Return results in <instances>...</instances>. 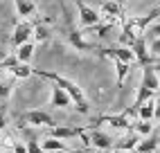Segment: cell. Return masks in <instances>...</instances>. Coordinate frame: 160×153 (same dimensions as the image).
<instances>
[{
	"mask_svg": "<svg viewBox=\"0 0 160 153\" xmlns=\"http://www.w3.org/2000/svg\"><path fill=\"white\" fill-rule=\"evenodd\" d=\"M34 74H36V76H43V79H48V81H52V83H57V86H61V88L72 97L74 108H77L81 115H88V111H90L88 99H86L83 90H81L74 81H70L68 76H61V74H57V72H50V70H34Z\"/></svg>",
	"mask_w": 160,
	"mask_h": 153,
	"instance_id": "obj_1",
	"label": "cell"
},
{
	"mask_svg": "<svg viewBox=\"0 0 160 153\" xmlns=\"http://www.w3.org/2000/svg\"><path fill=\"white\" fill-rule=\"evenodd\" d=\"M18 122H20V126H34V128H54V126H59L45 111H27V113L20 115Z\"/></svg>",
	"mask_w": 160,
	"mask_h": 153,
	"instance_id": "obj_2",
	"label": "cell"
},
{
	"mask_svg": "<svg viewBox=\"0 0 160 153\" xmlns=\"http://www.w3.org/2000/svg\"><path fill=\"white\" fill-rule=\"evenodd\" d=\"M34 29L36 25L32 23V20H20V23H16L14 27V34H12V47H20V45H25V43L32 41V34H34Z\"/></svg>",
	"mask_w": 160,
	"mask_h": 153,
	"instance_id": "obj_3",
	"label": "cell"
},
{
	"mask_svg": "<svg viewBox=\"0 0 160 153\" xmlns=\"http://www.w3.org/2000/svg\"><path fill=\"white\" fill-rule=\"evenodd\" d=\"M99 14L104 18H108L111 25H115L117 20H126L124 18V0H108V2H104Z\"/></svg>",
	"mask_w": 160,
	"mask_h": 153,
	"instance_id": "obj_4",
	"label": "cell"
},
{
	"mask_svg": "<svg viewBox=\"0 0 160 153\" xmlns=\"http://www.w3.org/2000/svg\"><path fill=\"white\" fill-rule=\"evenodd\" d=\"M77 12H79V23H81V27H97V25H99L102 14L95 12L92 7H88L83 0H81V2H77Z\"/></svg>",
	"mask_w": 160,
	"mask_h": 153,
	"instance_id": "obj_5",
	"label": "cell"
},
{
	"mask_svg": "<svg viewBox=\"0 0 160 153\" xmlns=\"http://www.w3.org/2000/svg\"><path fill=\"white\" fill-rule=\"evenodd\" d=\"M50 106H54V108H70L74 106L72 104V97L61 88V86L57 83H52V95H50Z\"/></svg>",
	"mask_w": 160,
	"mask_h": 153,
	"instance_id": "obj_6",
	"label": "cell"
},
{
	"mask_svg": "<svg viewBox=\"0 0 160 153\" xmlns=\"http://www.w3.org/2000/svg\"><path fill=\"white\" fill-rule=\"evenodd\" d=\"M131 50H133V54H135V61L142 65V68H147V65H151V52H149V47H147V41H144V36H140L133 45H131Z\"/></svg>",
	"mask_w": 160,
	"mask_h": 153,
	"instance_id": "obj_7",
	"label": "cell"
},
{
	"mask_svg": "<svg viewBox=\"0 0 160 153\" xmlns=\"http://www.w3.org/2000/svg\"><path fill=\"white\" fill-rule=\"evenodd\" d=\"M88 135H90V146H95V151H108L113 149V140L104 133V131H97V128H92L88 131Z\"/></svg>",
	"mask_w": 160,
	"mask_h": 153,
	"instance_id": "obj_8",
	"label": "cell"
},
{
	"mask_svg": "<svg viewBox=\"0 0 160 153\" xmlns=\"http://www.w3.org/2000/svg\"><path fill=\"white\" fill-rule=\"evenodd\" d=\"M99 122H106L108 126H113L117 131H131L133 128V122H131V117H126V113H122V115H102Z\"/></svg>",
	"mask_w": 160,
	"mask_h": 153,
	"instance_id": "obj_9",
	"label": "cell"
},
{
	"mask_svg": "<svg viewBox=\"0 0 160 153\" xmlns=\"http://www.w3.org/2000/svg\"><path fill=\"white\" fill-rule=\"evenodd\" d=\"M140 86H144V88H149V90H153L156 95L160 92V76H158V72H156L153 65L142 68V81H140Z\"/></svg>",
	"mask_w": 160,
	"mask_h": 153,
	"instance_id": "obj_10",
	"label": "cell"
},
{
	"mask_svg": "<svg viewBox=\"0 0 160 153\" xmlns=\"http://www.w3.org/2000/svg\"><path fill=\"white\" fill-rule=\"evenodd\" d=\"M102 54H104L106 59H108V57H115V59H120V61H124V63H133V61H135V54H133L131 47H106V50H102Z\"/></svg>",
	"mask_w": 160,
	"mask_h": 153,
	"instance_id": "obj_11",
	"label": "cell"
},
{
	"mask_svg": "<svg viewBox=\"0 0 160 153\" xmlns=\"http://www.w3.org/2000/svg\"><path fill=\"white\" fill-rule=\"evenodd\" d=\"M14 5H16V12L23 20L36 18V2L34 0H14Z\"/></svg>",
	"mask_w": 160,
	"mask_h": 153,
	"instance_id": "obj_12",
	"label": "cell"
},
{
	"mask_svg": "<svg viewBox=\"0 0 160 153\" xmlns=\"http://www.w3.org/2000/svg\"><path fill=\"white\" fill-rule=\"evenodd\" d=\"M68 41H70V45L77 50V52H88V50H92V45L83 38L81 32L74 29V27H70V32H68Z\"/></svg>",
	"mask_w": 160,
	"mask_h": 153,
	"instance_id": "obj_13",
	"label": "cell"
},
{
	"mask_svg": "<svg viewBox=\"0 0 160 153\" xmlns=\"http://www.w3.org/2000/svg\"><path fill=\"white\" fill-rule=\"evenodd\" d=\"M86 128H72V126H54L50 128V137L57 140H70V137H81V133Z\"/></svg>",
	"mask_w": 160,
	"mask_h": 153,
	"instance_id": "obj_14",
	"label": "cell"
},
{
	"mask_svg": "<svg viewBox=\"0 0 160 153\" xmlns=\"http://www.w3.org/2000/svg\"><path fill=\"white\" fill-rule=\"evenodd\" d=\"M111 61H113V65H115V76H117V86H122L124 83V79L129 76V70H131V63H124V61H120V59H115V57H108Z\"/></svg>",
	"mask_w": 160,
	"mask_h": 153,
	"instance_id": "obj_15",
	"label": "cell"
},
{
	"mask_svg": "<svg viewBox=\"0 0 160 153\" xmlns=\"http://www.w3.org/2000/svg\"><path fill=\"white\" fill-rule=\"evenodd\" d=\"M138 119H142V122H153L156 119V101L153 99L138 106Z\"/></svg>",
	"mask_w": 160,
	"mask_h": 153,
	"instance_id": "obj_16",
	"label": "cell"
},
{
	"mask_svg": "<svg viewBox=\"0 0 160 153\" xmlns=\"http://www.w3.org/2000/svg\"><path fill=\"white\" fill-rule=\"evenodd\" d=\"M14 54H16L18 63H29V61H32V57H34V41H29V43H25V45L16 47V50H14Z\"/></svg>",
	"mask_w": 160,
	"mask_h": 153,
	"instance_id": "obj_17",
	"label": "cell"
},
{
	"mask_svg": "<svg viewBox=\"0 0 160 153\" xmlns=\"http://www.w3.org/2000/svg\"><path fill=\"white\" fill-rule=\"evenodd\" d=\"M41 149L45 153H57V151H66V142L63 140H57V137H45L41 142Z\"/></svg>",
	"mask_w": 160,
	"mask_h": 153,
	"instance_id": "obj_18",
	"label": "cell"
},
{
	"mask_svg": "<svg viewBox=\"0 0 160 153\" xmlns=\"http://www.w3.org/2000/svg\"><path fill=\"white\" fill-rule=\"evenodd\" d=\"M156 149H160V140H156L153 135L151 137H142L140 142H138V153H153Z\"/></svg>",
	"mask_w": 160,
	"mask_h": 153,
	"instance_id": "obj_19",
	"label": "cell"
},
{
	"mask_svg": "<svg viewBox=\"0 0 160 153\" xmlns=\"http://www.w3.org/2000/svg\"><path fill=\"white\" fill-rule=\"evenodd\" d=\"M9 74L16 76V79H29L32 74H34V68H29V63H16L12 70H9Z\"/></svg>",
	"mask_w": 160,
	"mask_h": 153,
	"instance_id": "obj_20",
	"label": "cell"
},
{
	"mask_svg": "<svg viewBox=\"0 0 160 153\" xmlns=\"http://www.w3.org/2000/svg\"><path fill=\"white\" fill-rule=\"evenodd\" d=\"M153 97H156L153 90H149V88H144V86H140V88H138V95H135V101H133V108L142 106V104H147V101H151Z\"/></svg>",
	"mask_w": 160,
	"mask_h": 153,
	"instance_id": "obj_21",
	"label": "cell"
},
{
	"mask_svg": "<svg viewBox=\"0 0 160 153\" xmlns=\"http://www.w3.org/2000/svg\"><path fill=\"white\" fill-rule=\"evenodd\" d=\"M133 131L138 137H151L153 133V124L151 122H142V119H138V122L133 124Z\"/></svg>",
	"mask_w": 160,
	"mask_h": 153,
	"instance_id": "obj_22",
	"label": "cell"
},
{
	"mask_svg": "<svg viewBox=\"0 0 160 153\" xmlns=\"http://www.w3.org/2000/svg\"><path fill=\"white\" fill-rule=\"evenodd\" d=\"M138 142H140V137L138 135H131V137H126V140H120L115 144V151H133V149H138Z\"/></svg>",
	"mask_w": 160,
	"mask_h": 153,
	"instance_id": "obj_23",
	"label": "cell"
},
{
	"mask_svg": "<svg viewBox=\"0 0 160 153\" xmlns=\"http://www.w3.org/2000/svg\"><path fill=\"white\" fill-rule=\"evenodd\" d=\"M9 97H12V83L0 81V106H5V104H7Z\"/></svg>",
	"mask_w": 160,
	"mask_h": 153,
	"instance_id": "obj_24",
	"label": "cell"
},
{
	"mask_svg": "<svg viewBox=\"0 0 160 153\" xmlns=\"http://www.w3.org/2000/svg\"><path fill=\"white\" fill-rule=\"evenodd\" d=\"M18 63V59H16V54H9V57H5L2 61H0V72H9V70H12L14 68V65Z\"/></svg>",
	"mask_w": 160,
	"mask_h": 153,
	"instance_id": "obj_25",
	"label": "cell"
},
{
	"mask_svg": "<svg viewBox=\"0 0 160 153\" xmlns=\"http://www.w3.org/2000/svg\"><path fill=\"white\" fill-rule=\"evenodd\" d=\"M27 153H43V149H41V142L34 140V137H29V140H27Z\"/></svg>",
	"mask_w": 160,
	"mask_h": 153,
	"instance_id": "obj_26",
	"label": "cell"
},
{
	"mask_svg": "<svg viewBox=\"0 0 160 153\" xmlns=\"http://www.w3.org/2000/svg\"><path fill=\"white\" fill-rule=\"evenodd\" d=\"M151 57H160V36H156L153 41H151Z\"/></svg>",
	"mask_w": 160,
	"mask_h": 153,
	"instance_id": "obj_27",
	"label": "cell"
},
{
	"mask_svg": "<svg viewBox=\"0 0 160 153\" xmlns=\"http://www.w3.org/2000/svg\"><path fill=\"white\" fill-rule=\"evenodd\" d=\"M34 36H36V41H45V38H48V32H45L43 27H36V29H34Z\"/></svg>",
	"mask_w": 160,
	"mask_h": 153,
	"instance_id": "obj_28",
	"label": "cell"
},
{
	"mask_svg": "<svg viewBox=\"0 0 160 153\" xmlns=\"http://www.w3.org/2000/svg\"><path fill=\"white\" fill-rule=\"evenodd\" d=\"M12 151H14V153H27V144H23V142H16Z\"/></svg>",
	"mask_w": 160,
	"mask_h": 153,
	"instance_id": "obj_29",
	"label": "cell"
},
{
	"mask_svg": "<svg viewBox=\"0 0 160 153\" xmlns=\"http://www.w3.org/2000/svg\"><path fill=\"white\" fill-rule=\"evenodd\" d=\"M5 126H7V115L0 113V131H5Z\"/></svg>",
	"mask_w": 160,
	"mask_h": 153,
	"instance_id": "obj_30",
	"label": "cell"
},
{
	"mask_svg": "<svg viewBox=\"0 0 160 153\" xmlns=\"http://www.w3.org/2000/svg\"><path fill=\"white\" fill-rule=\"evenodd\" d=\"M151 34H156V36H160V25H156V27L151 29Z\"/></svg>",
	"mask_w": 160,
	"mask_h": 153,
	"instance_id": "obj_31",
	"label": "cell"
},
{
	"mask_svg": "<svg viewBox=\"0 0 160 153\" xmlns=\"http://www.w3.org/2000/svg\"><path fill=\"white\" fill-rule=\"evenodd\" d=\"M156 119H160V104H156Z\"/></svg>",
	"mask_w": 160,
	"mask_h": 153,
	"instance_id": "obj_32",
	"label": "cell"
},
{
	"mask_svg": "<svg viewBox=\"0 0 160 153\" xmlns=\"http://www.w3.org/2000/svg\"><path fill=\"white\" fill-rule=\"evenodd\" d=\"M86 153H88V151H86ZM90 153H102V151H90Z\"/></svg>",
	"mask_w": 160,
	"mask_h": 153,
	"instance_id": "obj_33",
	"label": "cell"
},
{
	"mask_svg": "<svg viewBox=\"0 0 160 153\" xmlns=\"http://www.w3.org/2000/svg\"><path fill=\"white\" fill-rule=\"evenodd\" d=\"M117 153H129V151H117Z\"/></svg>",
	"mask_w": 160,
	"mask_h": 153,
	"instance_id": "obj_34",
	"label": "cell"
},
{
	"mask_svg": "<svg viewBox=\"0 0 160 153\" xmlns=\"http://www.w3.org/2000/svg\"><path fill=\"white\" fill-rule=\"evenodd\" d=\"M77 2H81V0H74V5H77Z\"/></svg>",
	"mask_w": 160,
	"mask_h": 153,
	"instance_id": "obj_35",
	"label": "cell"
}]
</instances>
